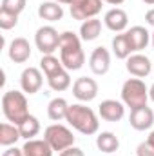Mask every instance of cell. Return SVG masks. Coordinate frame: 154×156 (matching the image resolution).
<instances>
[{
  "instance_id": "1",
  "label": "cell",
  "mask_w": 154,
  "mask_h": 156,
  "mask_svg": "<svg viewBox=\"0 0 154 156\" xmlns=\"http://www.w3.org/2000/svg\"><path fill=\"white\" fill-rule=\"evenodd\" d=\"M60 60L64 64L65 69L69 71H78L83 62H85V53L82 49V44L78 35H75L73 31H65L60 33Z\"/></svg>"
},
{
  "instance_id": "2",
  "label": "cell",
  "mask_w": 154,
  "mask_h": 156,
  "mask_svg": "<svg viewBox=\"0 0 154 156\" xmlns=\"http://www.w3.org/2000/svg\"><path fill=\"white\" fill-rule=\"evenodd\" d=\"M65 120H67L69 125H73V129H76L78 133H82L85 136L98 133V127H100V122H98V118L94 115V111L91 107L82 105V104L69 105Z\"/></svg>"
},
{
  "instance_id": "3",
  "label": "cell",
  "mask_w": 154,
  "mask_h": 156,
  "mask_svg": "<svg viewBox=\"0 0 154 156\" xmlns=\"http://www.w3.org/2000/svg\"><path fill=\"white\" fill-rule=\"evenodd\" d=\"M2 111L4 116L9 122H13L15 125H20L26 118L29 116V109H27V98L24 93L20 91H5L2 96Z\"/></svg>"
},
{
  "instance_id": "4",
  "label": "cell",
  "mask_w": 154,
  "mask_h": 156,
  "mask_svg": "<svg viewBox=\"0 0 154 156\" xmlns=\"http://www.w3.org/2000/svg\"><path fill=\"white\" fill-rule=\"evenodd\" d=\"M121 100H123L131 109L147 105L149 89H147L145 82L140 80V78H129V80L123 83V87H121Z\"/></svg>"
},
{
  "instance_id": "5",
  "label": "cell",
  "mask_w": 154,
  "mask_h": 156,
  "mask_svg": "<svg viewBox=\"0 0 154 156\" xmlns=\"http://www.w3.org/2000/svg\"><path fill=\"white\" fill-rule=\"evenodd\" d=\"M44 140L53 147V151H60V153L65 151L67 147H73V144H75L73 133L65 125H60V123L49 125L44 133Z\"/></svg>"
},
{
  "instance_id": "6",
  "label": "cell",
  "mask_w": 154,
  "mask_h": 156,
  "mask_svg": "<svg viewBox=\"0 0 154 156\" xmlns=\"http://www.w3.org/2000/svg\"><path fill=\"white\" fill-rule=\"evenodd\" d=\"M35 44L42 55H53L60 45V33L53 26H44L35 35Z\"/></svg>"
},
{
  "instance_id": "7",
  "label": "cell",
  "mask_w": 154,
  "mask_h": 156,
  "mask_svg": "<svg viewBox=\"0 0 154 156\" xmlns=\"http://www.w3.org/2000/svg\"><path fill=\"white\" fill-rule=\"evenodd\" d=\"M102 2L103 0H78L76 4L71 5V16L75 20H89L94 18L102 11Z\"/></svg>"
},
{
  "instance_id": "8",
  "label": "cell",
  "mask_w": 154,
  "mask_h": 156,
  "mask_svg": "<svg viewBox=\"0 0 154 156\" xmlns=\"http://www.w3.org/2000/svg\"><path fill=\"white\" fill-rule=\"evenodd\" d=\"M73 94L76 96L78 100H82V102L94 100L96 94H98V83H96V80L87 78V76L76 78V82L73 83Z\"/></svg>"
},
{
  "instance_id": "9",
  "label": "cell",
  "mask_w": 154,
  "mask_h": 156,
  "mask_svg": "<svg viewBox=\"0 0 154 156\" xmlns=\"http://www.w3.org/2000/svg\"><path fill=\"white\" fill-rule=\"evenodd\" d=\"M129 123H131V127L136 129V131H145V129H149L154 123V111L151 107H147V105L131 109Z\"/></svg>"
},
{
  "instance_id": "10",
  "label": "cell",
  "mask_w": 154,
  "mask_h": 156,
  "mask_svg": "<svg viewBox=\"0 0 154 156\" xmlns=\"http://www.w3.org/2000/svg\"><path fill=\"white\" fill-rule=\"evenodd\" d=\"M89 67H91V71L94 75H105L109 71V67H111V55H109V51L103 45L96 47L91 53V56H89Z\"/></svg>"
},
{
  "instance_id": "11",
  "label": "cell",
  "mask_w": 154,
  "mask_h": 156,
  "mask_svg": "<svg viewBox=\"0 0 154 156\" xmlns=\"http://www.w3.org/2000/svg\"><path fill=\"white\" fill-rule=\"evenodd\" d=\"M125 67H127V71L132 76L136 78L149 76V73L152 71V64H151V60L145 55H132V56H129Z\"/></svg>"
},
{
  "instance_id": "12",
  "label": "cell",
  "mask_w": 154,
  "mask_h": 156,
  "mask_svg": "<svg viewBox=\"0 0 154 156\" xmlns=\"http://www.w3.org/2000/svg\"><path fill=\"white\" fill-rule=\"evenodd\" d=\"M42 82H44L42 80V73L37 67H27L20 75V85H22L24 93H29V94L38 93L40 87H42Z\"/></svg>"
},
{
  "instance_id": "13",
  "label": "cell",
  "mask_w": 154,
  "mask_h": 156,
  "mask_svg": "<svg viewBox=\"0 0 154 156\" xmlns=\"http://www.w3.org/2000/svg\"><path fill=\"white\" fill-rule=\"evenodd\" d=\"M98 113L105 122H120L125 115V107L118 100H103L98 105Z\"/></svg>"
},
{
  "instance_id": "14",
  "label": "cell",
  "mask_w": 154,
  "mask_h": 156,
  "mask_svg": "<svg viewBox=\"0 0 154 156\" xmlns=\"http://www.w3.org/2000/svg\"><path fill=\"white\" fill-rule=\"evenodd\" d=\"M31 56V45L24 37H18L9 44V58L15 64H24Z\"/></svg>"
},
{
  "instance_id": "15",
  "label": "cell",
  "mask_w": 154,
  "mask_h": 156,
  "mask_svg": "<svg viewBox=\"0 0 154 156\" xmlns=\"http://www.w3.org/2000/svg\"><path fill=\"white\" fill-rule=\"evenodd\" d=\"M103 22H105V26H107L111 31L120 33V31H123V29L127 27V24H129V16H127V13H125L123 9L114 7V9H109V11L105 13Z\"/></svg>"
},
{
  "instance_id": "16",
  "label": "cell",
  "mask_w": 154,
  "mask_h": 156,
  "mask_svg": "<svg viewBox=\"0 0 154 156\" xmlns=\"http://www.w3.org/2000/svg\"><path fill=\"white\" fill-rule=\"evenodd\" d=\"M125 35H127V38L131 42L132 51H142V49H145L147 44H149V40H151V33H149L145 27H142V26L131 27Z\"/></svg>"
},
{
  "instance_id": "17",
  "label": "cell",
  "mask_w": 154,
  "mask_h": 156,
  "mask_svg": "<svg viewBox=\"0 0 154 156\" xmlns=\"http://www.w3.org/2000/svg\"><path fill=\"white\" fill-rule=\"evenodd\" d=\"M38 16L47 22H56V20H62L64 9L58 2H42L38 5Z\"/></svg>"
},
{
  "instance_id": "18",
  "label": "cell",
  "mask_w": 154,
  "mask_h": 156,
  "mask_svg": "<svg viewBox=\"0 0 154 156\" xmlns=\"http://www.w3.org/2000/svg\"><path fill=\"white\" fill-rule=\"evenodd\" d=\"M22 151L24 156H53V147L45 140H27Z\"/></svg>"
},
{
  "instance_id": "19",
  "label": "cell",
  "mask_w": 154,
  "mask_h": 156,
  "mask_svg": "<svg viewBox=\"0 0 154 156\" xmlns=\"http://www.w3.org/2000/svg\"><path fill=\"white\" fill-rule=\"evenodd\" d=\"M47 83H49V87L53 91H65L71 85V76L65 71V67H60L54 73L47 75Z\"/></svg>"
},
{
  "instance_id": "20",
  "label": "cell",
  "mask_w": 154,
  "mask_h": 156,
  "mask_svg": "<svg viewBox=\"0 0 154 156\" xmlns=\"http://www.w3.org/2000/svg\"><path fill=\"white\" fill-rule=\"evenodd\" d=\"M69 111V104L64 98H53L47 105V116L51 118L53 122H60L67 116Z\"/></svg>"
},
{
  "instance_id": "21",
  "label": "cell",
  "mask_w": 154,
  "mask_h": 156,
  "mask_svg": "<svg viewBox=\"0 0 154 156\" xmlns=\"http://www.w3.org/2000/svg\"><path fill=\"white\" fill-rule=\"evenodd\" d=\"M100 33H102V22L98 18H89L80 27V37H82V40H85V42H91V40L98 38Z\"/></svg>"
},
{
  "instance_id": "22",
  "label": "cell",
  "mask_w": 154,
  "mask_h": 156,
  "mask_svg": "<svg viewBox=\"0 0 154 156\" xmlns=\"http://www.w3.org/2000/svg\"><path fill=\"white\" fill-rule=\"evenodd\" d=\"M18 138H22L18 125H15V123H2L0 125V145L9 147V145L16 144Z\"/></svg>"
},
{
  "instance_id": "23",
  "label": "cell",
  "mask_w": 154,
  "mask_h": 156,
  "mask_svg": "<svg viewBox=\"0 0 154 156\" xmlns=\"http://www.w3.org/2000/svg\"><path fill=\"white\" fill-rule=\"evenodd\" d=\"M96 147L102 153H114V151H118V147H120V142H118L116 134L107 131V133H100L96 136Z\"/></svg>"
},
{
  "instance_id": "24",
  "label": "cell",
  "mask_w": 154,
  "mask_h": 156,
  "mask_svg": "<svg viewBox=\"0 0 154 156\" xmlns=\"http://www.w3.org/2000/svg\"><path fill=\"white\" fill-rule=\"evenodd\" d=\"M113 51H114L116 58H121V60H127L132 53V47H131V42L127 38V35H116L113 38Z\"/></svg>"
},
{
  "instance_id": "25",
  "label": "cell",
  "mask_w": 154,
  "mask_h": 156,
  "mask_svg": "<svg viewBox=\"0 0 154 156\" xmlns=\"http://www.w3.org/2000/svg\"><path fill=\"white\" fill-rule=\"evenodd\" d=\"M18 129H20V136H22V138H26V140H33V138L40 133V122L35 116L29 115V116L18 125Z\"/></svg>"
},
{
  "instance_id": "26",
  "label": "cell",
  "mask_w": 154,
  "mask_h": 156,
  "mask_svg": "<svg viewBox=\"0 0 154 156\" xmlns=\"http://www.w3.org/2000/svg\"><path fill=\"white\" fill-rule=\"evenodd\" d=\"M40 67H42V71H44L45 76H47V75L54 73L56 69L64 67V64H62V60H58V58L53 56V55H44L42 60H40Z\"/></svg>"
},
{
  "instance_id": "27",
  "label": "cell",
  "mask_w": 154,
  "mask_h": 156,
  "mask_svg": "<svg viewBox=\"0 0 154 156\" xmlns=\"http://www.w3.org/2000/svg\"><path fill=\"white\" fill-rule=\"evenodd\" d=\"M24 7H26V0H2V5H0L2 11H7L16 16L24 11Z\"/></svg>"
},
{
  "instance_id": "28",
  "label": "cell",
  "mask_w": 154,
  "mask_h": 156,
  "mask_svg": "<svg viewBox=\"0 0 154 156\" xmlns=\"http://www.w3.org/2000/svg\"><path fill=\"white\" fill-rule=\"evenodd\" d=\"M16 24H18V16L16 15H11V13L0 9V27L2 29H5V31L7 29H13Z\"/></svg>"
},
{
  "instance_id": "29",
  "label": "cell",
  "mask_w": 154,
  "mask_h": 156,
  "mask_svg": "<svg viewBox=\"0 0 154 156\" xmlns=\"http://www.w3.org/2000/svg\"><path fill=\"white\" fill-rule=\"evenodd\" d=\"M136 154L138 156H154V144H151L149 140L140 144L138 149H136Z\"/></svg>"
},
{
  "instance_id": "30",
  "label": "cell",
  "mask_w": 154,
  "mask_h": 156,
  "mask_svg": "<svg viewBox=\"0 0 154 156\" xmlns=\"http://www.w3.org/2000/svg\"><path fill=\"white\" fill-rule=\"evenodd\" d=\"M58 156H85V154H83V151L78 149V147H67L65 151H62Z\"/></svg>"
},
{
  "instance_id": "31",
  "label": "cell",
  "mask_w": 154,
  "mask_h": 156,
  "mask_svg": "<svg viewBox=\"0 0 154 156\" xmlns=\"http://www.w3.org/2000/svg\"><path fill=\"white\" fill-rule=\"evenodd\" d=\"M2 156H24V151L22 149H16V147H9V149L4 151Z\"/></svg>"
},
{
  "instance_id": "32",
  "label": "cell",
  "mask_w": 154,
  "mask_h": 156,
  "mask_svg": "<svg viewBox=\"0 0 154 156\" xmlns=\"http://www.w3.org/2000/svg\"><path fill=\"white\" fill-rule=\"evenodd\" d=\"M145 20H147V24H151V26L154 27V9L147 11V15H145Z\"/></svg>"
},
{
  "instance_id": "33",
  "label": "cell",
  "mask_w": 154,
  "mask_h": 156,
  "mask_svg": "<svg viewBox=\"0 0 154 156\" xmlns=\"http://www.w3.org/2000/svg\"><path fill=\"white\" fill-rule=\"evenodd\" d=\"M103 2H107V4H113V5H120V4H123L125 0H103Z\"/></svg>"
},
{
  "instance_id": "34",
  "label": "cell",
  "mask_w": 154,
  "mask_h": 156,
  "mask_svg": "<svg viewBox=\"0 0 154 156\" xmlns=\"http://www.w3.org/2000/svg\"><path fill=\"white\" fill-rule=\"evenodd\" d=\"M58 4H69V5H73V4H76L78 0H56Z\"/></svg>"
},
{
  "instance_id": "35",
  "label": "cell",
  "mask_w": 154,
  "mask_h": 156,
  "mask_svg": "<svg viewBox=\"0 0 154 156\" xmlns=\"http://www.w3.org/2000/svg\"><path fill=\"white\" fill-rule=\"evenodd\" d=\"M149 98H151V100L154 102V83L151 85V89H149Z\"/></svg>"
},
{
  "instance_id": "36",
  "label": "cell",
  "mask_w": 154,
  "mask_h": 156,
  "mask_svg": "<svg viewBox=\"0 0 154 156\" xmlns=\"http://www.w3.org/2000/svg\"><path fill=\"white\" fill-rule=\"evenodd\" d=\"M149 142H151V144H154V131L151 133V136H149Z\"/></svg>"
},
{
  "instance_id": "37",
  "label": "cell",
  "mask_w": 154,
  "mask_h": 156,
  "mask_svg": "<svg viewBox=\"0 0 154 156\" xmlns=\"http://www.w3.org/2000/svg\"><path fill=\"white\" fill-rule=\"evenodd\" d=\"M143 2H145L147 5H154V0H143Z\"/></svg>"
},
{
  "instance_id": "38",
  "label": "cell",
  "mask_w": 154,
  "mask_h": 156,
  "mask_svg": "<svg viewBox=\"0 0 154 156\" xmlns=\"http://www.w3.org/2000/svg\"><path fill=\"white\" fill-rule=\"evenodd\" d=\"M152 47H154V33H152Z\"/></svg>"
}]
</instances>
